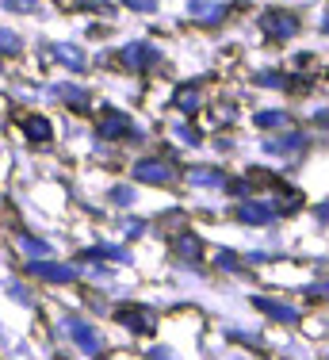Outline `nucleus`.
<instances>
[{
  "label": "nucleus",
  "instance_id": "nucleus-25",
  "mask_svg": "<svg viewBox=\"0 0 329 360\" xmlns=\"http://www.w3.org/2000/svg\"><path fill=\"white\" fill-rule=\"evenodd\" d=\"M318 35L329 39V8H322V15H318Z\"/></svg>",
  "mask_w": 329,
  "mask_h": 360
},
{
  "label": "nucleus",
  "instance_id": "nucleus-24",
  "mask_svg": "<svg viewBox=\"0 0 329 360\" xmlns=\"http://www.w3.org/2000/svg\"><path fill=\"white\" fill-rule=\"evenodd\" d=\"M123 226H127V238H142L146 222H142V219H134V222H123Z\"/></svg>",
  "mask_w": 329,
  "mask_h": 360
},
{
  "label": "nucleus",
  "instance_id": "nucleus-12",
  "mask_svg": "<svg viewBox=\"0 0 329 360\" xmlns=\"http://www.w3.org/2000/svg\"><path fill=\"white\" fill-rule=\"evenodd\" d=\"M115 319L123 322V326H131L134 333H150L153 326H157V322H153V314L146 311V307H119Z\"/></svg>",
  "mask_w": 329,
  "mask_h": 360
},
{
  "label": "nucleus",
  "instance_id": "nucleus-16",
  "mask_svg": "<svg viewBox=\"0 0 329 360\" xmlns=\"http://www.w3.org/2000/svg\"><path fill=\"white\" fill-rule=\"evenodd\" d=\"M253 84H261V89H291V73H283V70H257Z\"/></svg>",
  "mask_w": 329,
  "mask_h": 360
},
{
  "label": "nucleus",
  "instance_id": "nucleus-14",
  "mask_svg": "<svg viewBox=\"0 0 329 360\" xmlns=\"http://www.w3.org/2000/svg\"><path fill=\"white\" fill-rule=\"evenodd\" d=\"M23 50H27L23 31L12 27V23H0V58H20Z\"/></svg>",
  "mask_w": 329,
  "mask_h": 360
},
{
  "label": "nucleus",
  "instance_id": "nucleus-3",
  "mask_svg": "<svg viewBox=\"0 0 329 360\" xmlns=\"http://www.w3.org/2000/svg\"><path fill=\"white\" fill-rule=\"evenodd\" d=\"M39 58L42 62H58L69 77L89 73V50H84L81 42H73V39H50L46 46L39 50Z\"/></svg>",
  "mask_w": 329,
  "mask_h": 360
},
{
  "label": "nucleus",
  "instance_id": "nucleus-15",
  "mask_svg": "<svg viewBox=\"0 0 329 360\" xmlns=\"http://www.w3.org/2000/svg\"><path fill=\"white\" fill-rule=\"evenodd\" d=\"M172 253L184 257V261H199V253H203V245H199V238L192 234V230H184V234L172 242Z\"/></svg>",
  "mask_w": 329,
  "mask_h": 360
},
{
  "label": "nucleus",
  "instance_id": "nucleus-6",
  "mask_svg": "<svg viewBox=\"0 0 329 360\" xmlns=\"http://www.w3.org/2000/svg\"><path fill=\"white\" fill-rule=\"evenodd\" d=\"M46 92L58 104H65L69 111H89L92 108V89H84L81 81H58V84H50Z\"/></svg>",
  "mask_w": 329,
  "mask_h": 360
},
{
  "label": "nucleus",
  "instance_id": "nucleus-11",
  "mask_svg": "<svg viewBox=\"0 0 329 360\" xmlns=\"http://www.w3.org/2000/svg\"><path fill=\"white\" fill-rule=\"evenodd\" d=\"M20 131L27 134L31 142H42V146L54 139V123H50L46 115H39V111H31V115H23V119H20Z\"/></svg>",
  "mask_w": 329,
  "mask_h": 360
},
{
  "label": "nucleus",
  "instance_id": "nucleus-4",
  "mask_svg": "<svg viewBox=\"0 0 329 360\" xmlns=\"http://www.w3.org/2000/svg\"><path fill=\"white\" fill-rule=\"evenodd\" d=\"M233 15L230 0H184V20L199 31H219Z\"/></svg>",
  "mask_w": 329,
  "mask_h": 360
},
{
  "label": "nucleus",
  "instance_id": "nucleus-22",
  "mask_svg": "<svg viewBox=\"0 0 329 360\" xmlns=\"http://www.w3.org/2000/svg\"><path fill=\"white\" fill-rule=\"evenodd\" d=\"M134 200H138L134 188H127V184H119V188H111V192H108V203H115V207H131Z\"/></svg>",
  "mask_w": 329,
  "mask_h": 360
},
{
  "label": "nucleus",
  "instance_id": "nucleus-18",
  "mask_svg": "<svg viewBox=\"0 0 329 360\" xmlns=\"http://www.w3.org/2000/svg\"><path fill=\"white\" fill-rule=\"evenodd\" d=\"M288 111H283V108H268V111H257V115H253V123L257 127H261V131H276V127H288Z\"/></svg>",
  "mask_w": 329,
  "mask_h": 360
},
{
  "label": "nucleus",
  "instance_id": "nucleus-19",
  "mask_svg": "<svg viewBox=\"0 0 329 360\" xmlns=\"http://www.w3.org/2000/svg\"><path fill=\"white\" fill-rule=\"evenodd\" d=\"M119 8L131 12V15H146V20H150V15L161 12V0H119Z\"/></svg>",
  "mask_w": 329,
  "mask_h": 360
},
{
  "label": "nucleus",
  "instance_id": "nucleus-1",
  "mask_svg": "<svg viewBox=\"0 0 329 360\" xmlns=\"http://www.w3.org/2000/svg\"><path fill=\"white\" fill-rule=\"evenodd\" d=\"M253 23H257V35H261L264 42H272V46H288V42H295L302 35V27H307V23H302V15L291 4L264 8Z\"/></svg>",
  "mask_w": 329,
  "mask_h": 360
},
{
  "label": "nucleus",
  "instance_id": "nucleus-23",
  "mask_svg": "<svg viewBox=\"0 0 329 360\" xmlns=\"http://www.w3.org/2000/svg\"><path fill=\"white\" fill-rule=\"evenodd\" d=\"M214 264H219V269H226V272H238V253L219 250V253H214Z\"/></svg>",
  "mask_w": 329,
  "mask_h": 360
},
{
  "label": "nucleus",
  "instance_id": "nucleus-2",
  "mask_svg": "<svg viewBox=\"0 0 329 360\" xmlns=\"http://www.w3.org/2000/svg\"><path fill=\"white\" fill-rule=\"evenodd\" d=\"M115 62L123 73H138V77H153L164 62V50L153 39H127L119 42L115 50Z\"/></svg>",
  "mask_w": 329,
  "mask_h": 360
},
{
  "label": "nucleus",
  "instance_id": "nucleus-13",
  "mask_svg": "<svg viewBox=\"0 0 329 360\" xmlns=\"http://www.w3.org/2000/svg\"><path fill=\"white\" fill-rule=\"evenodd\" d=\"M253 307H257L261 314H268L272 322H295V319H299L295 307H291V303H280V299H264V295L257 299V295H253Z\"/></svg>",
  "mask_w": 329,
  "mask_h": 360
},
{
  "label": "nucleus",
  "instance_id": "nucleus-27",
  "mask_svg": "<svg viewBox=\"0 0 329 360\" xmlns=\"http://www.w3.org/2000/svg\"><path fill=\"white\" fill-rule=\"evenodd\" d=\"M268 4H295V0H268Z\"/></svg>",
  "mask_w": 329,
  "mask_h": 360
},
{
  "label": "nucleus",
  "instance_id": "nucleus-20",
  "mask_svg": "<svg viewBox=\"0 0 329 360\" xmlns=\"http://www.w3.org/2000/svg\"><path fill=\"white\" fill-rule=\"evenodd\" d=\"M15 245H20V250H23V253H27V257H50V245H46V242H42V238H31V234H20V238H15Z\"/></svg>",
  "mask_w": 329,
  "mask_h": 360
},
{
  "label": "nucleus",
  "instance_id": "nucleus-21",
  "mask_svg": "<svg viewBox=\"0 0 329 360\" xmlns=\"http://www.w3.org/2000/svg\"><path fill=\"white\" fill-rule=\"evenodd\" d=\"M188 180H192V184H222L226 188V176H222L219 169H188Z\"/></svg>",
  "mask_w": 329,
  "mask_h": 360
},
{
  "label": "nucleus",
  "instance_id": "nucleus-8",
  "mask_svg": "<svg viewBox=\"0 0 329 360\" xmlns=\"http://www.w3.org/2000/svg\"><path fill=\"white\" fill-rule=\"evenodd\" d=\"M131 176L138 184H169L172 180V165H164L161 158H142L131 165Z\"/></svg>",
  "mask_w": 329,
  "mask_h": 360
},
{
  "label": "nucleus",
  "instance_id": "nucleus-7",
  "mask_svg": "<svg viewBox=\"0 0 329 360\" xmlns=\"http://www.w3.org/2000/svg\"><path fill=\"white\" fill-rule=\"evenodd\" d=\"M27 272L31 276H39V280H46V284H73V264H62V261H50V257H31V264H27Z\"/></svg>",
  "mask_w": 329,
  "mask_h": 360
},
{
  "label": "nucleus",
  "instance_id": "nucleus-9",
  "mask_svg": "<svg viewBox=\"0 0 329 360\" xmlns=\"http://www.w3.org/2000/svg\"><path fill=\"white\" fill-rule=\"evenodd\" d=\"M172 104H176V111L180 115H199V111H203L207 104H203V89H199L195 81H188V84H180L176 92H172Z\"/></svg>",
  "mask_w": 329,
  "mask_h": 360
},
{
  "label": "nucleus",
  "instance_id": "nucleus-5",
  "mask_svg": "<svg viewBox=\"0 0 329 360\" xmlns=\"http://www.w3.org/2000/svg\"><path fill=\"white\" fill-rule=\"evenodd\" d=\"M65 333L73 338V345L81 349V353H89V356H96L100 349H103V338H100V330L92 322H84L81 314H69L65 319Z\"/></svg>",
  "mask_w": 329,
  "mask_h": 360
},
{
  "label": "nucleus",
  "instance_id": "nucleus-10",
  "mask_svg": "<svg viewBox=\"0 0 329 360\" xmlns=\"http://www.w3.org/2000/svg\"><path fill=\"white\" fill-rule=\"evenodd\" d=\"M233 219L245 222V226H268V222L276 219V211L268 207V203H257V200H245L238 211H233Z\"/></svg>",
  "mask_w": 329,
  "mask_h": 360
},
{
  "label": "nucleus",
  "instance_id": "nucleus-17",
  "mask_svg": "<svg viewBox=\"0 0 329 360\" xmlns=\"http://www.w3.org/2000/svg\"><path fill=\"white\" fill-rule=\"evenodd\" d=\"M46 8V0H0V12L8 15H39Z\"/></svg>",
  "mask_w": 329,
  "mask_h": 360
},
{
  "label": "nucleus",
  "instance_id": "nucleus-26",
  "mask_svg": "<svg viewBox=\"0 0 329 360\" xmlns=\"http://www.w3.org/2000/svg\"><path fill=\"white\" fill-rule=\"evenodd\" d=\"M150 360H172V356L164 353V349H150Z\"/></svg>",
  "mask_w": 329,
  "mask_h": 360
}]
</instances>
